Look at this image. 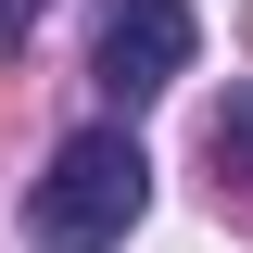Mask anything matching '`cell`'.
I'll return each instance as SVG.
<instances>
[{"label": "cell", "mask_w": 253, "mask_h": 253, "mask_svg": "<svg viewBox=\"0 0 253 253\" xmlns=\"http://www.w3.org/2000/svg\"><path fill=\"white\" fill-rule=\"evenodd\" d=\"M215 177L253 190V76H228V101H215Z\"/></svg>", "instance_id": "obj_3"}, {"label": "cell", "mask_w": 253, "mask_h": 253, "mask_svg": "<svg viewBox=\"0 0 253 253\" xmlns=\"http://www.w3.org/2000/svg\"><path fill=\"white\" fill-rule=\"evenodd\" d=\"M203 26H190V0H101V38H89V76L114 114H152L165 89L190 76Z\"/></svg>", "instance_id": "obj_2"}, {"label": "cell", "mask_w": 253, "mask_h": 253, "mask_svg": "<svg viewBox=\"0 0 253 253\" xmlns=\"http://www.w3.org/2000/svg\"><path fill=\"white\" fill-rule=\"evenodd\" d=\"M38 13H51V0H0V51H26V38H38Z\"/></svg>", "instance_id": "obj_4"}, {"label": "cell", "mask_w": 253, "mask_h": 253, "mask_svg": "<svg viewBox=\"0 0 253 253\" xmlns=\"http://www.w3.org/2000/svg\"><path fill=\"white\" fill-rule=\"evenodd\" d=\"M152 215V152L139 126H76L51 152V177L26 190V253H126V228Z\"/></svg>", "instance_id": "obj_1"}]
</instances>
